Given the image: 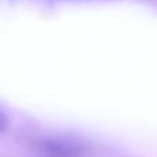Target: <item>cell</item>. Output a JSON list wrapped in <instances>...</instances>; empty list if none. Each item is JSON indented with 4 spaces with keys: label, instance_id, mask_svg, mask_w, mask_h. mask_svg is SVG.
<instances>
[{
    "label": "cell",
    "instance_id": "6da1fadb",
    "mask_svg": "<svg viewBox=\"0 0 157 157\" xmlns=\"http://www.w3.org/2000/svg\"><path fill=\"white\" fill-rule=\"evenodd\" d=\"M37 157H88L90 144L75 134H48L35 142Z\"/></svg>",
    "mask_w": 157,
    "mask_h": 157
},
{
    "label": "cell",
    "instance_id": "7a4b0ae2",
    "mask_svg": "<svg viewBox=\"0 0 157 157\" xmlns=\"http://www.w3.org/2000/svg\"><path fill=\"white\" fill-rule=\"evenodd\" d=\"M7 124H8L7 114H6L4 112L0 109V132H2V131H4L6 128H7Z\"/></svg>",
    "mask_w": 157,
    "mask_h": 157
},
{
    "label": "cell",
    "instance_id": "3957f363",
    "mask_svg": "<svg viewBox=\"0 0 157 157\" xmlns=\"http://www.w3.org/2000/svg\"><path fill=\"white\" fill-rule=\"evenodd\" d=\"M48 2H81V0H48Z\"/></svg>",
    "mask_w": 157,
    "mask_h": 157
}]
</instances>
